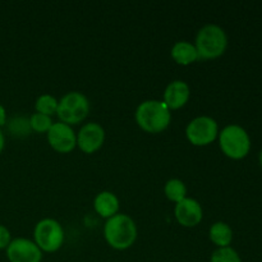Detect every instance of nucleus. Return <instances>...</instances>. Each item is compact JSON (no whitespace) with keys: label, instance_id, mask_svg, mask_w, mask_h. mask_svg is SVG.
<instances>
[{"label":"nucleus","instance_id":"nucleus-16","mask_svg":"<svg viewBox=\"0 0 262 262\" xmlns=\"http://www.w3.org/2000/svg\"><path fill=\"white\" fill-rule=\"evenodd\" d=\"M164 192H165V196L168 197L170 201L176 202H181L182 200L186 199L187 194V187L181 179H169L168 182L165 183V187H164Z\"/></svg>","mask_w":262,"mask_h":262},{"label":"nucleus","instance_id":"nucleus-21","mask_svg":"<svg viewBox=\"0 0 262 262\" xmlns=\"http://www.w3.org/2000/svg\"><path fill=\"white\" fill-rule=\"evenodd\" d=\"M5 123H7V110L0 104V127H3Z\"/></svg>","mask_w":262,"mask_h":262},{"label":"nucleus","instance_id":"nucleus-6","mask_svg":"<svg viewBox=\"0 0 262 262\" xmlns=\"http://www.w3.org/2000/svg\"><path fill=\"white\" fill-rule=\"evenodd\" d=\"M35 243L41 251L55 252L64 242V230L60 223L55 219L40 220L33 230Z\"/></svg>","mask_w":262,"mask_h":262},{"label":"nucleus","instance_id":"nucleus-18","mask_svg":"<svg viewBox=\"0 0 262 262\" xmlns=\"http://www.w3.org/2000/svg\"><path fill=\"white\" fill-rule=\"evenodd\" d=\"M53 125L51 117L41 113H33L30 118V127L31 129L38 133H48L49 129Z\"/></svg>","mask_w":262,"mask_h":262},{"label":"nucleus","instance_id":"nucleus-2","mask_svg":"<svg viewBox=\"0 0 262 262\" xmlns=\"http://www.w3.org/2000/svg\"><path fill=\"white\" fill-rule=\"evenodd\" d=\"M104 237L107 245L115 250H127L137 238V225L125 214H119L106 220L104 227Z\"/></svg>","mask_w":262,"mask_h":262},{"label":"nucleus","instance_id":"nucleus-4","mask_svg":"<svg viewBox=\"0 0 262 262\" xmlns=\"http://www.w3.org/2000/svg\"><path fill=\"white\" fill-rule=\"evenodd\" d=\"M219 145L223 152L233 160L246 158L251 150V138L247 130L238 124H229L219 132Z\"/></svg>","mask_w":262,"mask_h":262},{"label":"nucleus","instance_id":"nucleus-23","mask_svg":"<svg viewBox=\"0 0 262 262\" xmlns=\"http://www.w3.org/2000/svg\"><path fill=\"white\" fill-rule=\"evenodd\" d=\"M258 160H260V164H261V166H262V150H261V152H260V156H258Z\"/></svg>","mask_w":262,"mask_h":262},{"label":"nucleus","instance_id":"nucleus-14","mask_svg":"<svg viewBox=\"0 0 262 262\" xmlns=\"http://www.w3.org/2000/svg\"><path fill=\"white\" fill-rule=\"evenodd\" d=\"M171 58L181 66H189L199 59L194 43L189 41H177L171 48Z\"/></svg>","mask_w":262,"mask_h":262},{"label":"nucleus","instance_id":"nucleus-12","mask_svg":"<svg viewBox=\"0 0 262 262\" xmlns=\"http://www.w3.org/2000/svg\"><path fill=\"white\" fill-rule=\"evenodd\" d=\"M191 89L184 81L177 79L170 82L164 91V102L170 110L179 109L188 102Z\"/></svg>","mask_w":262,"mask_h":262},{"label":"nucleus","instance_id":"nucleus-15","mask_svg":"<svg viewBox=\"0 0 262 262\" xmlns=\"http://www.w3.org/2000/svg\"><path fill=\"white\" fill-rule=\"evenodd\" d=\"M209 237L211 242L219 248L230 247V243L233 241V230L227 223L217 222L210 228Z\"/></svg>","mask_w":262,"mask_h":262},{"label":"nucleus","instance_id":"nucleus-5","mask_svg":"<svg viewBox=\"0 0 262 262\" xmlns=\"http://www.w3.org/2000/svg\"><path fill=\"white\" fill-rule=\"evenodd\" d=\"M90 113V101L87 96L82 92L72 91L64 95L58 105L59 119L66 124H78L86 119Z\"/></svg>","mask_w":262,"mask_h":262},{"label":"nucleus","instance_id":"nucleus-22","mask_svg":"<svg viewBox=\"0 0 262 262\" xmlns=\"http://www.w3.org/2000/svg\"><path fill=\"white\" fill-rule=\"evenodd\" d=\"M4 146H5V137H4V133H3L2 129H0V154H2V151L4 150Z\"/></svg>","mask_w":262,"mask_h":262},{"label":"nucleus","instance_id":"nucleus-8","mask_svg":"<svg viewBox=\"0 0 262 262\" xmlns=\"http://www.w3.org/2000/svg\"><path fill=\"white\" fill-rule=\"evenodd\" d=\"M7 257L10 262H41L42 251L33 241L15 238L7 247Z\"/></svg>","mask_w":262,"mask_h":262},{"label":"nucleus","instance_id":"nucleus-9","mask_svg":"<svg viewBox=\"0 0 262 262\" xmlns=\"http://www.w3.org/2000/svg\"><path fill=\"white\" fill-rule=\"evenodd\" d=\"M48 141L54 150L67 154L77 146V135L73 128L66 123H53L48 132Z\"/></svg>","mask_w":262,"mask_h":262},{"label":"nucleus","instance_id":"nucleus-17","mask_svg":"<svg viewBox=\"0 0 262 262\" xmlns=\"http://www.w3.org/2000/svg\"><path fill=\"white\" fill-rule=\"evenodd\" d=\"M58 105L59 101L55 97L49 94H43L38 96L37 100H36V113H41V114L51 117V114H55L56 110H58Z\"/></svg>","mask_w":262,"mask_h":262},{"label":"nucleus","instance_id":"nucleus-13","mask_svg":"<svg viewBox=\"0 0 262 262\" xmlns=\"http://www.w3.org/2000/svg\"><path fill=\"white\" fill-rule=\"evenodd\" d=\"M119 199L110 191H102L97 193L94 200V207L99 215L110 219L119 211Z\"/></svg>","mask_w":262,"mask_h":262},{"label":"nucleus","instance_id":"nucleus-7","mask_svg":"<svg viewBox=\"0 0 262 262\" xmlns=\"http://www.w3.org/2000/svg\"><path fill=\"white\" fill-rule=\"evenodd\" d=\"M186 136L194 146H207L214 142L219 136V127L216 120L207 115H201L187 124Z\"/></svg>","mask_w":262,"mask_h":262},{"label":"nucleus","instance_id":"nucleus-1","mask_svg":"<svg viewBox=\"0 0 262 262\" xmlns=\"http://www.w3.org/2000/svg\"><path fill=\"white\" fill-rule=\"evenodd\" d=\"M170 109L160 100H146L136 110V122L148 133H160L169 127Z\"/></svg>","mask_w":262,"mask_h":262},{"label":"nucleus","instance_id":"nucleus-3","mask_svg":"<svg viewBox=\"0 0 262 262\" xmlns=\"http://www.w3.org/2000/svg\"><path fill=\"white\" fill-rule=\"evenodd\" d=\"M194 46L199 59H216L227 50L228 36L220 26L205 25L197 32Z\"/></svg>","mask_w":262,"mask_h":262},{"label":"nucleus","instance_id":"nucleus-19","mask_svg":"<svg viewBox=\"0 0 262 262\" xmlns=\"http://www.w3.org/2000/svg\"><path fill=\"white\" fill-rule=\"evenodd\" d=\"M210 262H242L237 251L232 247L217 248L212 252Z\"/></svg>","mask_w":262,"mask_h":262},{"label":"nucleus","instance_id":"nucleus-11","mask_svg":"<svg viewBox=\"0 0 262 262\" xmlns=\"http://www.w3.org/2000/svg\"><path fill=\"white\" fill-rule=\"evenodd\" d=\"M174 215H176L179 224L186 228H192L201 223L204 211H202L201 204L197 200L186 197L176 205Z\"/></svg>","mask_w":262,"mask_h":262},{"label":"nucleus","instance_id":"nucleus-20","mask_svg":"<svg viewBox=\"0 0 262 262\" xmlns=\"http://www.w3.org/2000/svg\"><path fill=\"white\" fill-rule=\"evenodd\" d=\"M12 242V235L10 232L8 230L7 227L0 224V250H7V247L9 246V243Z\"/></svg>","mask_w":262,"mask_h":262},{"label":"nucleus","instance_id":"nucleus-10","mask_svg":"<svg viewBox=\"0 0 262 262\" xmlns=\"http://www.w3.org/2000/svg\"><path fill=\"white\" fill-rule=\"evenodd\" d=\"M104 141L105 130L99 123H86L77 133V146L86 154H92L99 150Z\"/></svg>","mask_w":262,"mask_h":262}]
</instances>
